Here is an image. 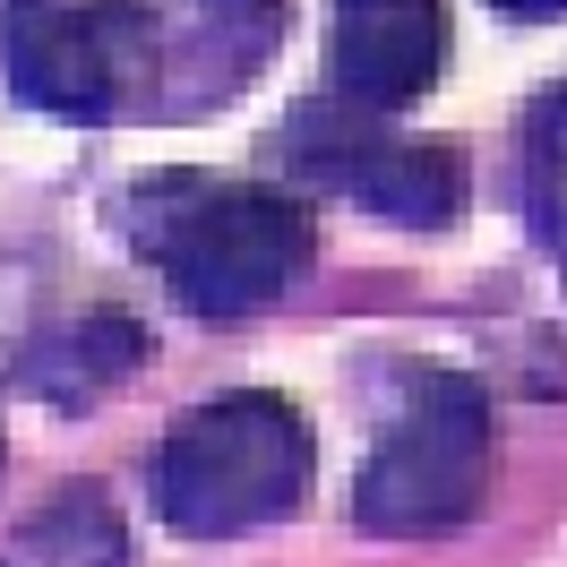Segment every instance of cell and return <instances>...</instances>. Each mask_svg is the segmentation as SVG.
Instances as JSON below:
<instances>
[{
    "instance_id": "cell-11",
    "label": "cell",
    "mask_w": 567,
    "mask_h": 567,
    "mask_svg": "<svg viewBox=\"0 0 567 567\" xmlns=\"http://www.w3.org/2000/svg\"><path fill=\"white\" fill-rule=\"evenodd\" d=\"M498 18H516V27H559L567 18V0H491Z\"/></svg>"
},
{
    "instance_id": "cell-5",
    "label": "cell",
    "mask_w": 567,
    "mask_h": 567,
    "mask_svg": "<svg viewBox=\"0 0 567 567\" xmlns=\"http://www.w3.org/2000/svg\"><path fill=\"white\" fill-rule=\"evenodd\" d=\"M267 164L310 189L361 198V207L395 224V233H447L473 198V155L464 138H404L388 130V112H361L344 95L292 104L267 138Z\"/></svg>"
},
{
    "instance_id": "cell-3",
    "label": "cell",
    "mask_w": 567,
    "mask_h": 567,
    "mask_svg": "<svg viewBox=\"0 0 567 567\" xmlns=\"http://www.w3.org/2000/svg\"><path fill=\"white\" fill-rule=\"evenodd\" d=\"M491 482H498L491 388L473 370L422 361L395 379V404L370 439V464L353 482V525L388 533V542H439V533L482 516Z\"/></svg>"
},
{
    "instance_id": "cell-12",
    "label": "cell",
    "mask_w": 567,
    "mask_h": 567,
    "mask_svg": "<svg viewBox=\"0 0 567 567\" xmlns=\"http://www.w3.org/2000/svg\"><path fill=\"white\" fill-rule=\"evenodd\" d=\"M0 464H9V447H0Z\"/></svg>"
},
{
    "instance_id": "cell-10",
    "label": "cell",
    "mask_w": 567,
    "mask_h": 567,
    "mask_svg": "<svg viewBox=\"0 0 567 567\" xmlns=\"http://www.w3.org/2000/svg\"><path fill=\"white\" fill-rule=\"evenodd\" d=\"M516 189H525V224L542 258L567 284V86H550L516 130Z\"/></svg>"
},
{
    "instance_id": "cell-9",
    "label": "cell",
    "mask_w": 567,
    "mask_h": 567,
    "mask_svg": "<svg viewBox=\"0 0 567 567\" xmlns=\"http://www.w3.org/2000/svg\"><path fill=\"white\" fill-rule=\"evenodd\" d=\"M0 567H130V516L104 482H61L0 542Z\"/></svg>"
},
{
    "instance_id": "cell-6",
    "label": "cell",
    "mask_w": 567,
    "mask_h": 567,
    "mask_svg": "<svg viewBox=\"0 0 567 567\" xmlns=\"http://www.w3.org/2000/svg\"><path fill=\"white\" fill-rule=\"evenodd\" d=\"M284 35H292L284 0H155V43H164L155 121H189V112L233 104L276 61Z\"/></svg>"
},
{
    "instance_id": "cell-1",
    "label": "cell",
    "mask_w": 567,
    "mask_h": 567,
    "mask_svg": "<svg viewBox=\"0 0 567 567\" xmlns=\"http://www.w3.org/2000/svg\"><path fill=\"white\" fill-rule=\"evenodd\" d=\"M112 224L164 276V292L207 327L276 310L319 258L310 207L249 173H146L112 198Z\"/></svg>"
},
{
    "instance_id": "cell-2",
    "label": "cell",
    "mask_w": 567,
    "mask_h": 567,
    "mask_svg": "<svg viewBox=\"0 0 567 567\" xmlns=\"http://www.w3.org/2000/svg\"><path fill=\"white\" fill-rule=\"evenodd\" d=\"M319 482V439L310 413L276 388H233L173 413L155 447V516L189 542H233L301 516Z\"/></svg>"
},
{
    "instance_id": "cell-8",
    "label": "cell",
    "mask_w": 567,
    "mask_h": 567,
    "mask_svg": "<svg viewBox=\"0 0 567 567\" xmlns=\"http://www.w3.org/2000/svg\"><path fill=\"white\" fill-rule=\"evenodd\" d=\"M146 353H155V336H146L121 301H95V310H78L70 327H52V336H35V344L18 353V388L43 395L52 413H86V404H104L121 379H138Z\"/></svg>"
},
{
    "instance_id": "cell-4",
    "label": "cell",
    "mask_w": 567,
    "mask_h": 567,
    "mask_svg": "<svg viewBox=\"0 0 567 567\" xmlns=\"http://www.w3.org/2000/svg\"><path fill=\"white\" fill-rule=\"evenodd\" d=\"M0 78L9 95H27L70 130L155 121V95H164L155 0H9Z\"/></svg>"
},
{
    "instance_id": "cell-7",
    "label": "cell",
    "mask_w": 567,
    "mask_h": 567,
    "mask_svg": "<svg viewBox=\"0 0 567 567\" xmlns=\"http://www.w3.org/2000/svg\"><path fill=\"white\" fill-rule=\"evenodd\" d=\"M447 70V0H336L327 78L361 112L422 104Z\"/></svg>"
}]
</instances>
